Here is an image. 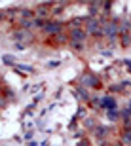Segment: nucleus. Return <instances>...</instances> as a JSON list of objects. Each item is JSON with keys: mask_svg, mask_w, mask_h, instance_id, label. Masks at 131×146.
<instances>
[{"mask_svg": "<svg viewBox=\"0 0 131 146\" xmlns=\"http://www.w3.org/2000/svg\"><path fill=\"white\" fill-rule=\"evenodd\" d=\"M87 31H89L91 34H99L101 33V25H99L97 19H91V21L87 23Z\"/></svg>", "mask_w": 131, "mask_h": 146, "instance_id": "nucleus-1", "label": "nucleus"}, {"mask_svg": "<svg viewBox=\"0 0 131 146\" xmlns=\"http://www.w3.org/2000/svg\"><path fill=\"white\" fill-rule=\"evenodd\" d=\"M72 40H74V44H76V40H78V44H82L84 33H82V31H72Z\"/></svg>", "mask_w": 131, "mask_h": 146, "instance_id": "nucleus-2", "label": "nucleus"}, {"mask_svg": "<svg viewBox=\"0 0 131 146\" xmlns=\"http://www.w3.org/2000/svg\"><path fill=\"white\" fill-rule=\"evenodd\" d=\"M106 33H108V36H114V34H116V25H114V23H108Z\"/></svg>", "mask_w": 131, "mask_h": 146, "instance_id": "nucleus-3", "label": "nucleus"}, {"mask_svg": "<svg viewBox=\"0 0 131 146\" xmlns=\"http://www.w3.org/2000/svg\"><path fill=\"white\" fill-rule=\"evenodd\" d=\"M2 61H4L6 65H13V63H15V61H13V57H10V55H4V57H2Z\"/></svg>", "mask_w": 131, "mask_h": 146, "instance_id": "nucleus-4", "label": "nucleus"}, {"mask_svg": "<svg viewBox=\"0 0 131 146\" xmlns=\"http://www.w3.org/2000/svg\"><path fill=\"white\" fill-rule=\"evenodd\" d=\"M44 29H46L48 33H55V31H57L59 27H57V25H49V27H44Z\"/></svg>", "mask_w": 131, "mask_h": 146, "instance_id": "nucleus-5", "label": "nucleus"}]
</instances>
